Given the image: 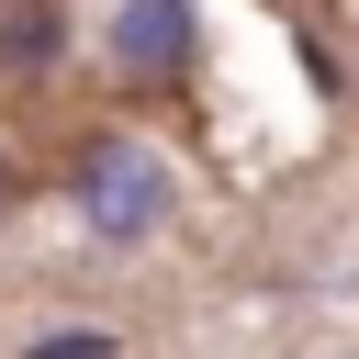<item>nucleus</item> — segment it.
<instances>
[{
  "mask_svg": "<svg viewBox=\"0 0 359 359\" xmlns=\"http://www.w3.org/2000/svg\"><path fill=\"white\" fill-rule=\"evenodd\" d=\"M34 359H112V337H101V325H67V337H45Z\"/></svg>",
  "mask_w": 359,
  "mask_h": 359,
  "instance_id": "20e7f679",
  "label": "nucleus"
},
{
  "mask_svg": "<svg viewBox=\"0 0 359 359\" xmlns=\"http://www.w3.org/2000/svg\"><path fill=\"white\" fill-rule=\"evenodd\" d=\"M0 213H11V180H0Z\"/></svg>",
  "mask_w": 359,
  "mask_h": 359,
  "instance_id": "39448f33",
  "label": "nucleus"
},
{
  "mask_svg": "<svg viewBox=\"0 0 359 359\" xmlns=\"http://www.w3.org/2000/svg\"><path fill=\"white\" fill-rule=\"evenodd\" d=\"M157 213H168V157L135 146V135H101L79 157V224L112 236V247H135V236H157Z\"/></svg>",
  "mask_w": 359,
  "mask_h": 359,
  "instance_id": "f257e3e1",
  "label": "nucleus"
},
{
  "mask_svg": "<svg viewBox=\"0 0 359 359\" xmlns=\"http://www.w3.org/2000/svg\"><path fill=\"white\" fill-rule=\"evenodd\" d=\"M180 45H191V0H123L112 11V56L146 79V67H180Z\"/></svg>",
  "mask_w": 359,
  "mask_h": 359,
  "instance_id": "f03ea898",
  "label": "nucleus"
},
{
  "mask_svg": "<svg viewBox=\"0 0 359 359\" xmlns=\"http://www.w3.org/2000/svg\"><path fill=\"white\" fill-rule=\"evenodd\" d=\"M56 45H67V22L45 11V0H22V11H0V67H56Z\"/></svg>",
  "mask_w": 359,
  "mask_h": 359,
  "instance_id": "7ed1b4c3",
  "label": "nucleus"
}]
</instances>
